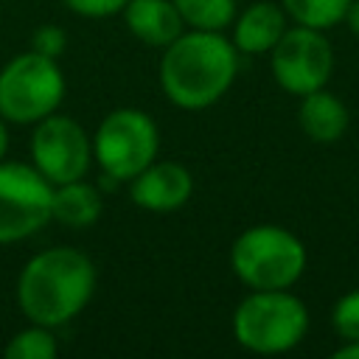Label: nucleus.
Wrapping results in <instances>:
<instances>
[{
	"instance_id": "obj_1",
	"label": "nucleus",
	"mask_w": 359,
	"mask_h": 359,
	"mask_svg": "<svg viewBox=\"0 0 359 359\" xmlns=\"http://www.w3.org/2000/svg\"><path fill=\"white\" fill-rule=\"evenodd\" d=\"M160 87L165 98L188 112L213 107L236 81L238 50L222 31H182L163 48Z\"/></svg>"
},
{
	"instance_id": "obj_2",
	"label": "nucleus",
	"mask_w": 359,
	"mask_h": 359,
	"mask_svg": "<svg viewBox=\"0 0 359 359\" xmlns=\"http://www.w3.org/2000/svg\"><path fill=\"white\" fill-rule=\"evenodd\" d=\"M95 292L93 261L73 247H48L25 261L17 278V306L28 323L59 328L70 323Z\"/></svg>"
},
{
	"instance_id": "obj_3",
	"label": "nucleus",
	"mask_w": 359,
	"mask_h": 359,
	"mask_svg": "<svg viewBox=\"0 0 359 359\" xmlns=\"http://www.w3.org/2000/svg\"><path fill=\"white\" fill-rule=\"evenodd\" d=\"M309 334V309L289 289H250L233 311V337L244 351L286 353Z\"/></svg>"
},
{
	"instance_id": "obj_4",
	"label": "nucleus",
	"mask_w": 359,
	"mask_h": 359,
	"mask_svg": "<svg viewBox=\"0 0 359 359\" xmlns=\"http://www.w3.org/2000/svg\"><path fill=\"white\" fill-rule=\"evenodd\" d=\"M306 261L303 241L280 224H252L230 244V269L247 289H292Z\"/></svg>"
},
{
	"instance_id": "obj_5",
	"label": "nucleus",
	"mask_w": 359,
	"mask_h": 359,
	"mask_svg": "<svg viewBox=\"0 0 359 359\" xmlns=\"http://www.w3.org/2000/svg\"><path fill=\"white\" fill-rule=\"evenodd\" d=\"M65 101V73L36 50L17 53L0 67V115L11 123H39Z\"/></svg>"
},
{
	"instance_id": "obj_6",
	"label": "nucleus",
	"mask_w": 359,
	"mask_h": 359,
	"mask_svg": "<svg viewBox=\"0 0 359 359\" xmlns=\"http://www.w3.org/2000/svg\"><path fill=\"white\" fill-rule=\"evenodd\" d=\"M160 149V129L154 118L135 107H118L107 112L93 135V160L104 180L129 182L140 174Z\"/></svg>"
},
{
	"instance_id": "obj_7",
	"label": "nucleus",
	"mask_w": 359,
	"mask_h": 359,
	"mask_svg": "<svg viewBox=\"0 0 359 359\" xmlns=\"http://www.w3.org/2000/svg\"><path fill=\"white\" fill-rule=\"evenodd\" d=\"M53 185L25 163L0 160V244L31 238L50 222Z\"/></svg>"
},
{
	"instance_id": "obj_8",
	"label": "nucleus",
	"mask_w": 359,
	"mask_h": 359,
	"mask_svg": "<svg viewBox=\"0 0 359 359\" xmlns=\"http://www.w3.org/2000/svg\"><path fill=\"white\" fill-rule=\"evenodd\" d=\"M269 70L280 90L289 95H306L323 90L334 73V50L323 31L292 25L269 50Z\"/></svg>"
},
{
	"instance_id": "obj_9",
	"label": "nucleus",
	"mask_w": 359,
	"mask_h": 359,
	"mask_svg": "<svg viewBox=\"0 0 359 359\" xmlns=\"http://www.w3.org/2000/svg\"><path fill=\"white\" fill-rule=\"evenodd\" d=\"M90 163H93V140L79 121L53 112L39 123H34L31 165L50 185L87 177Z\"/></svg>"
},
{
	"instance_id": "obj_10",
	"label": "nucleus",
	"mask_w": 359,
	"mask_h": 359,
	"mask_svg": "<svg viewBox=\"0 0 359 359\" xmlns=\"http://www.w3.org/2000/svg\"><path fill=\"white\" fill-rule=\"evenodd\" d=\"M194 194V177L174 160H151L140 174L129 180V196L149 213L180 210Z\"/></svg>"
},
{
	"instance_id": "obj_11",
	"label": "nucleus",
	"mask_w": 359,
	"mask_h": 359,
	"mask_svg": "<svg viewBox=\"0 0 359 359\" xmlns=\"http://www.w3.org/2000/svg\"><path fill=\"white\" fill-rule=\"evenodd\" d=\"M286 11L280 3L272 0H255L250 3L241 14H236L233 20V45L238 53L247 56H261L269 53L278 39L283 36L286 25Z\"/></svg>"
},
{
	"instance_id": "obj_12",
	"label": "nucleus",
	"mask_w": 359,
	"mask_h": 359,
	"mask_svg": "<svg viewBox=\"0 0 359 359\" xmlns=\"http://www.w3.org/2000/svg\"><path fill=\"white\" fill-rule=\"evenodd\" d=\"M123 22L135 39L160 50L185 31V22L171 0H126Z\"/></svg>"
},
{
	"instance_id": "obj_13",
	"label": "nucleus",
	"mask_w": 359,
	"mask_h": 359,
	"mask_svg": "<svg viewBox=\"0 0 359 359\" xmlns=\"http://www.w3.org/2000/svg\"><path fill=\"white\" fill-rule=\"evenodd\" d=\"M348 107L342 104V98H337L334 93L314 90L300 95V107H297V123L303 129V135L314 143H337L345 129H348Z\"/></svg>"
},
{
	"instance_id": "obj_14",
	"label": "nucleus",
	"mask_w": 359,
	"mask_h": 359,
	"mask_svg": "<svg viewBox=\"0 0 359 359\" xmlns=\"http://www.w3.org/2000/svg\"><path fill=\"white\" fill-rule=\"evenodd\" d=\"M101 210H104L101 191L95 185L84 182V177L81 180H73V182L53 185L50 219L62 222L65 227H73V230L93 227L98 222Z\"/></svg>"
},
{
	"instance_id": "obj_15",
	"label": "nucleus",
	"mask_w": 359,
	"mask_h": 359,
	"mask_svg": "<svg viewBox=\"0 0 359 359\" xmlns=\"http://www.w3.org/2000/svg\"><path fill=\"white\" fill-rule=\"evenodd\" d=\"M280 6L294 25L328 31L345 20L351 0H280Z\"/></svg>"
},
{
	"instance_id": "obj_16",
	"label": "nucleus",
	"mask_w": 359,
	"mask_h": 359,
	"mask_svg": "<svg viewBox=\"0 0 359 359\" xmlns=\"http://www.w3.org/2000/svg\"><path fill=\"white\" fill-rule=\"evenodd\" d=\"M188 28L224 31L236 20V0H171Z\"/></svg>"
},
{
	"instance_id": "obj_17",
	"label": "nucleus",
	"mask_w": 359,
	"mask_h": 359,
	"mask_svg": "<svg viewBox=\"0 0 359 359\" xmlns=\"http://www.w3.org/2000/svg\"><path fill=\"white\" fill-rule=\"evenodd\" d=\"M3 353H6V359H56L59 345H56L53 328L31 323L28 328L17 331L6 342Z\"/></svg>"
},
{
	"instance_id": "obj_18",
	"label": "nucleus",
	"mask_w": 359,
	"mask_h": 359,
	"mask_svg": "<svg viewBox=\"0 0 359 359\" xmlns=\"http://www.w3.org/2000/svg\"><path fill=\"white\" fill-rule=\"evenodd\" d=\"M331 325L337 331V337L345 339H359V289L345 292L334 309H331Z\"/></svg>"
},
{
	"instance_id": "obj_19",
	"label": "nucleus",
	"mask_w": 359,
	"mask_h": 359,
	"mask_svg": "<svg viewBox=\"0 0 359 359\" xmlns=\"http://www.w3.org/2000/svg\"><path fill=\"white\" fill-rule=\"evenodd\" d=\"M65 48H67V34L59 25H39L31 36V50H36L42 56L59 59L65 53Z\"/></svg>"
},
{
	"instance_id": "obj_20",
	"label": "nucleus",
	"mask_w": 359,
	"mask_h": 359,
	"mask_svg": "<svg viewBox=\"0 0 359 359\" xmlns=\"http://www.w3.org/2000/svg\"><path fill=\"white\" fill-rule=\"evenodd\" d=\"M62 6L70 8V11L79 14V17L101 20V17H112V14L123 11L126 0H62Z\"/></svg>"
},
{
	"instance_id": "obj_21",
	"label": "nucleus",
	"mask_w": 359,
	"mask_h": 359,
	"mask_svg": "<svg viewBox=\"0 0 359 359\" xmlns=\"http://www.w3.org/2000/svg\"><path fill=\"white\" fill-rule=\"evenodd\" d=\"M334 359H359V339H345L334 351Z\"/></svg>"
},
{
	"instance_id": "obj_22",
	"label": "nucleus",
	"mask_w": 359,
	"mask_h": 359,
	"mask_svg": "<svg viewBox=\"0 0 359 359\" xmlns=\"http://www.w3.org/2000/svg\"><path fill=\"white\" fill-rule=\"evenodd\" d=\"M342 22H348L351 34L359 39V0H351V6H348V14H345V20H342Z\"/></svg>"
},
{
	"instance_id": "obj_23",
	"label": "nucleus",
	"mask_w": 359,
	"mask_h": 359,
	"mask_svg": "<svg viewBox=\"0 0 359 359\" xmlns=\"http://www.w3.org/2000/svg\"><path fill=\"white\" fill-rule=\"evenodd\" d=\"M8 151V129H6V118L0 115V160H6Z\"/></svg>"
}]
</instances>
